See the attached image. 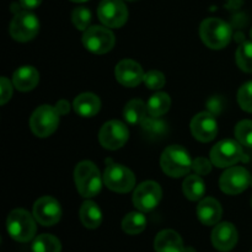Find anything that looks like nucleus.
<instances>
[{"label": "nucleus", "instance_id": "f257e3e1", "mask_svg": "<svg viewBox=\"0 0 252 252\" xmlns=\"http://www.w3.org/2000/svg\"><path fill=\"white\" fill-rule=\"evenodd\" d=\"M74 181L79 193L85 198H91L100 193L103 179L101 177L98 167L94 162L85 160L76 165Z\"/></svg>", "mask_w": 252, "mask_h": 252}, {"label": "nucleus", "instance_id": "f03ea898", "mask_svg": "<svg viewBox=\"0 0 252 252\" xmlns=\"http://www.w3.org/2000/svg\"><path fill=\"white\" fill-rule=\"evenodd\" d=\"M192 161L191 157H189V152L181 145H170L160 158V165L161 169L167 176L174 177V179H179V177L186 176L192 169Z\"/></svg>", "mask_w": 252, "mask_h": 252}, {"label": "nucleus", "instance_id": "7ed1b4c3", "mask_svg": "<svg viewBox=\"0 0 252 252\" xmlns=\"http://www.w3.org/2000/svg\"><path fill=\"white\" fill-rule=\"evenodd\" d=\"M199 34L203 43L211 49H223L230 43L231 27L225 21L217 17H209L201 24Z\"/></svg>", "mask_w": 252, "mask_h": 252}, {"label": "nucleus", "instance_id": "20e7f679", "mask_svg": "<svg viewBox=\"0 0 252 252\" xmlns=\"http://www.w3.org/2000/svg\"><path fill=\"white\" fill-rule=\"evenodd\" d=\"M36 218L25 209H14L6 219L7 233L19 243H27L36 235Z\"/></svg>", "mask_w": 252, "mask_h": 252}, {"label": "nucleus", "instance_id": "39448f33", "mask_svg": "<svg viewBox=\"0 0 252 252\" xmlns=\"http://www.w3.org/2000/svg\"><path fill=\"white\" fill-rule=\"evenodd\" d=\"M248 158L243 152L241 144L233 139H224L217 143L211 150V161L217 167H230Z\"/></svg>", "mask_w": 252, "mask_h": 252}, {"label": "nucleus", "instance_id": "423d86ee", "mask_svg": "<svg viewBox=\"0 0 252 252\" xmlns=\"http://www.w3.org/2000/svg\"><path fill=\"white\" fill-rule=\"evenodd\" d=\"M59 116L61 115L53 106H39L34 110L31 118H30V128L36 137H49L58 128Z\"/></svg>", "mask_w": 252, "mask_h": 252}, {"label": "nucleus", "instance_id": "0eeeda50", "mask_svg": "<svg viewBox=\"0 0 252 252\" xmlns=\"http://www.w3.org/2000/svg\"><path fill=\"white\" fill-rule=\"evenodd\" d=\"M103 184L113 192L127 193L135 186V176L129 169L121 164L111 162L103 172Z\"/></svg>", "mask_w": 252, "mask_h": 252}, {"label": "nucleus", "instance_id": "6e6552de", "mask_svg": "<svg viewBox=\"0 0 252 252\" xmlns=\"http://www.w3.org/2000/svg\"><path fill=\"white\" fill-rule=\"evenodd\" d=\"M115 34L106 26H91L83 34V44L95 54H105L115 46Z\"/></svg>", "mask_w": 252, "mask_h": 252}, {"label": "nucleus", "instance_id": "1a4fd4ad", "mask_svg": "<svg viewBox=\"0 0 252 252\" xmlns=\"http://www.w3.org/2000/svg\"><path fill=\"white\" fill-rule=\"evenodd\" d=\"M39 31V21L34 14L30 11L17 12L12 17L9 32L14 39L19 42H27L34 38Z\"/></svg>", "mask_w": 252, "mask_h": 252}, {"label": "nucleus", "instance_id": "9d476101", "mask_svg": "<svg viewBox=\"0 0 252 252\" xmlns=\"http://www.w3.org/2000/svg\"><path fill=\"white\" fill-rule=\"evenodd\" d=\"M129 138L127 126L117 120L106 122L98 132V140L105 149L117 150L127 143Z\"/></svg>", "mask_w": 252, "mask_h": 252}, {"label": "nucleus", "instance_id": "9b49d317", "mask_svg": "<svg viewBox=\"0 0 252 252\" xmlns=\"http://www.w3.org/2000/svg\"><path fill=\"white\" fill-rule=\"evenodd\" d=\"M97 15L106 27L118 29L127 22L128 9L122 0H101Z\"/></svg>", "mask_w": 252, "mask_h": 252}, {"label": "nucleus", "instance_id": "f8f14e48", "mask_svg": "<svg viewBox=\"0 0 252 252\" xmlns=\"http://www.w3.org/2000/svg\"><path fill=\"white\" fill-rule=\"evenodd\" d=\"M161 196L162 191L159 184L154 181H144L138 185L133 193V204L138 211L147 213L157 208Z\"/></svg>", "mask_w": 252, "mask_h": 252}, {"label": "nucleus", "instance_id": "ddd939ff", "mask_svg": "<svg viewBox=\"0 0 252 252\" xmlns=\"http://www.w3.org/2000/svg\"><path fill=\"white\" fill-rule=\"evenodd\" d=\"M250 184V174L243 166H230L223 172L219 180V186L221 191L230 196H235L244 192Z\"/></svg>", "mask_w": 252, "mask_h": 252}, {"label": "nucleus", "instance_id": "4468645a", "mask_svg": "<svg viewBox=\"0 0 252 252\" xmlns=\"http://www.w3.org/2000/svg\"><path fill=\"white\" fill-rule=\"evenodd\" d=\"M33 217L41 225L52 226L61 220L62 207L53 197H42L33 206Z\"/></svg>", "mask_w": 252, "mask_h": 252}, {"label": "nucleus", "instance_id": "2eb2a0df", "mask_svg": "<svg viewBox=\"0 0 252 252\" xmlns=\"http://www.w3.org/2000/svg\"><path fill=\"white\" fill-rule=\"evenodd\" d=\"M191 132L199 142L207 143L213 140L218 133V123L213 113L204 111L194 116L191 122Z\"/></svg>", "mask_w": 252, "mask_h": 252}, {"label": "nucleus", "instance_id": "dca6fc26", "mask_svg": "<svg viewBox=\"0 0 252 252\" xmlns=\"http://www.w3.org/2000/svg\"><path fill=\"white\" fill-rule=\"evenodd\" d=\"M115 75L118 83L126 88H135L144 80V71L139 63L132 59H123L116 65Z\"/></svg>", "mask_w": 252, "mask_h": 252}, {"label": "nucleus", "instance_id": "f3484780", "mask_svg": "<svg viewBox=\"0 0 252 252\" xmlns=\"http://www.w3.org/2000/svg\"><path fill=\"white\" fill-rule=\"evenodd\" d=\"M212 243L217 250L221 252L233 250L238 243V230L229 221L218 223L212 231Z\"/></svg>", "mask_w": 252, "mask_h": 252}, {"label": "nucleus", "instance_id": "a211bd4d", "mask_svg": "<svg viewBox=\"0 0 252 252\" xmlns=\"http://www.w3.org/2000/svg\"><path fill=\"white\" fill-rule=\"evenodd\" d=\"M221 214H223V209H221L220 203L212 197L202 199L197 206V217L199 221L207 226L217 225L220 221Z\"/></svg>", "mask_w": 252, "mask_h": 252}, {"label": "nucleus", "instance_id": "6ab92c4d", "mask_svg": "<svg viewBox=\"0 0 252 252\" xmlns=\"http://www.w3.org/2000/svg\"><path fill=\"white\" fill-rule=\"evenodd\" d=\"M157 252H184L185 246L181 236L171 229L160 231L154 241Z\"/></svg>", "mask_w": 252, "mask_h": 252}, {"label": "nucleus", "instance_id": "aec40b11", "mask_svg": "<svg viewBox=\"0 0 252 252\" xmlns=\"http://www.w3.org/2000/svg\"><path fill=\"white\" fill-rule=\"evenodd\" d=\"M39 81V73L31 65H24L16 69L12 75V84L20 91L33 90Z\"/></svg>", "mask_w": 252, "mask_h": 252}, {"label": "nucleus", "instance_id": "412c9836", "mask_svg": "<svg viewBox=\"0 0 252 252\" xmlns=\"http://www.w3.org/2000/svg\"><path fill=\"white\" fill-rule=\"evenodd\" d=\"M73 107L75 112L81 117H94L100 111L101 101L95 94L84 93L76 96Z\"/></svg>", "mask_w": 252, "mask_h": 252}, {"label": "nucleus", "instance_id": "4be33fe9", "mask_svg": "<svg viewBox=\"0 0 252 252\" xmlns=\"http://www.w3.org/2000/svg\"><path fill=\"white\" fill-rule=\"evenodd\" d=\"M79 217L84 226L88 229H96L102 223V212L100 207L93 201H86L81 204Z\"/></svg>", "mask_w": 252, "mask_h": 252}, {"label": "nucleus", "instance_id": "5701e85b", "mask_svg": "<svg viewBox=\"0 0 252 252\" xmlns=\"http://www.w3.org/2000/svg\"><path fill=\"white\" fill-rule=\"evenodd\" d=\"M147 105L138 98L130 100L123 110L126 122H128L129 125H140L147 118Z\"/></svg>", "mask_w": 252, "mask_h": 252}, {"label": "nucleus", "instance_id": "b1692460", "mask_svg": "<svg viewBox=\"0 0 252 252\" xmlns=\"http://www.w3.org/2000/svg\"><path fill=\"white\" fill-rule=\"evenodd\" d=\"M182 189L189 201H199L206 193V185L199 175H189L185 179Z\"/></svg>", "mask_w": 252, "mask_h": 252}, {"label": "nucleus", "instance_id": "393cba45", "mask_svg": "<svg viewBox=\"0 0 252 252\" xmlns=\"http://www.w3.org/2000/svg\"><path fill=\"white\" fill-rule=\"evenodd\" d=\"M170 106H171L170 96L165 93H157L150 96V98L148 100V113L152 117H161L162 115H165L169 111Z\"/></svg>", "mask_w": 252, "mask_h": 252}, {"label": "nucleus", "instance_id": "a878e982", "mask_svg": "<svg viewBox=\"0 0 252 252\" xmlns=\"http://www.w3.org/2000/svg\"><path fill=\"white\" fill-rule=\"evenodd\" d=\"M147 226V218L143 212H130L123 218L122 229L126 234L137 235L140 234Z\"/></svg>", "mask_w": 252, "mask_h": 252}, {"label": "nucleus", "instance_id": "bb28decb", "mask_svg": "<svg viewBox=\"0 0 252 252\" xmlns=\"http://www.w3.org/2000/svg\"><path fill=\"white\" fill-rule=\"evenodd\" d=\"M62 244L59 239L49 234L37 236L32 243V252H61Z\"/></svg>", "mask_w": 252, "mask_h": 252}, {"label": "nucleus", "instance_id": "cd10ccee", "mask_svg": "<svg viewBox=\"0 0 252 252\" xmlns=\"http://www.w3.org/2000/svg\"><path fill=\"white\" fill-rule=\"evenodd\" d=\"M235 59L241 70L252 73V42H244L239 46Z\"/></svg>", "mask_w": 252, "mask_h": 252}, {"label": "nucleus", "instance_id": "c85d7f7f", "mask_svg": "<svg viewBox=\"0 0 252 252\" xmlns=\"http://www.w3.org/2000/svg\"><path fill=\"white\" fill-rule=\"evenodd\" d=\"M142 128L147 134H149V137L152 138H158L161 137L166 133V123L162 122L161 120H159V117H152L145 118L142 123Z\"/></svg>", "mask_w": 252, "mask_h": 252}, {"label": "nucleus", "instance_id": "c756f323", "mask_svg": "<svg viewBox=\"0 0 252 252\" xmlns=\"http://www.w3.org/2000/svg\"><path fill=\"white\" fill-rule=\"evenodd\" d=\"M235 137L241 145L252 148V121L244 120L235 127Z\"/></svg>", "mask_w": 252, "mask_h": 252}, {"label": "nucleus", "instance_id": "7c9ffc66", "mask_svg": "<svg viewBox=\"0 0 252 252\" xmlns=\"http://www.w3.org/2000/svg\"><path fill=\"white\" fill-rule=\"evenodd\" d=\"M71 21L78 30L86 31L91 22V11L85 6L76 7L71 14Z\"/></svg>", "mask_w": 252, "mask_h": 252}, {"label": "nucleus", "instance_id": "2f4dec72", "mask_svg": "<svg viewBox=\"0 0 252 252\" xmlns=\"http://www.w3.org/2000/svg\"><path fill=\"white\" fill-rule=\"evenodd\" d=\"M238 102L244 111L252 113V81H248L239 89Z\"/></svg>", "mask_w": 252, "mask_h": 252}, {"label": "nucleus", "instance_id": "473e14b6", "mask_svg": "<svg viewBox=\"0 0 252 252\" xmlns=\"http://www.w3.org/2000/svg\"><path fill=\"white\" fill-rule=\"evenodd\" d=\"M165 75L159 70H150L144 75L143 83L150 90H159L165 85Z\"/></svg>", "mask_w": 252, "mask_h": 252}, {"label": "nucleus", "instance_id": "72a5a7b5", "mask_svg": "<svg viewBox=\"0 0 252 252\" xmlns=\"http://www.w3.org/2000/svg\"><path fill=\"white\" fill-rule=\"evenodd\" d=\"M212 161H209L206 158H197L193 160V164H192V169L194 170L197 175L199 176H203V175H208L212 170Z\"/></svg>", "mask_w": 252, "mask_h": 252}, {"label": "nucleus", "instance_id": "f704fd0d", "mask_svg": "<svg viewBox=\"0 0 252 252\" xmlns=\"http://www.w3.org/2000/svg\"><path fill=\"white\" fill-rule=\"evenodd\" d=\"M12 95V85L10 80L5 76L0 79V103L5 105L7 101L11 98Z\"/></svg>", "mask_w": 252, "mask_h": 252}, {"label": "nucleus", "instance_id": "c9c22d12", "mask_svg": "<svg viewBox=\"0 0 252 252\" xmlns=\"http://www.w3.org/2000/svg\"><path fill=\"white\" fill-rule=\"evenodd\" d=\"M56 108H57V111H58V112H59V115H61V116H65L66 113H68L69 111H70V105H69L68 101L61 100V101H58V102H57Z\"/></svg>", "mask_w": 252, "mask_h": 252}, {"label": "nucleus", "instance_id": "e433bc0d", "mask_svg": "<svg viewBox=\"0 0 252 252\" xmlns=\"http://www.w3.org/2000/svg\"><path fill=\"white\" fill-rule=\"evenodd\" d=\"M42 2V0H20V4L24 9L27 10H32L36 9L37 6H39Z\"/></svg>", "mask_w": 252, "mask_h": 252}, {"label": "nucleus", "instance_id": "4c0bfd02", "mask_svg": "<svg viewBox=\"0 0 252 252\" xmlns=\"http://www.w3.org/2000/svg\"><path fill=\"white\" fill-rule=\"evenodd\" d=\"M184 252H196V251H194L192 248H185Z\"/></svg>", "mask_w": 252, "mask_h": 252}, {"label": "nucleus", "instance_id": "58836bf2", "mask_svg": "<svg viewBox=\"0 0 252 252\" xmlns=\"http://www.w3.org/2000/svg\"><path fill=\"white\" fill-rule=\"evenodd\" d=\"M70 1H73V2H85V1H88V0H70Z\"/></svg>", "mask_w": 252, "mask_h": 252}, {"label": "nucleus", "instance_id": "ea45409f", "mask_svg": "<svg viewBox=\"0 0 252 252\" xmlns=\"http://www.w3.org/2000/svg\"><path fill=\"white\" fill-rule=\"evenodd\" d=\"M250 34H251V38H252V29H251V32H250Z\"/></svg>", "mask_w": 252, "mask_h": 252}, {"label": "nucleus", "instance_id": "a19ab883", "mask_svg": "<svg viewBox=\"0 0 252 252\" xmlns=\"http://www.w3.org/2000/svg\"><path fill=\"white\" fill-rule=\"evenodd\" d=\"M128 1H135V0H128Z\"/></svg>", "mask_w": 252, "mask_h": 252}, {"label": "nucleus", "instance_id": "79ce46f5", "mask_svg": "<svg viewBox=\"0 0 252 252\" xmlns=\"http://www.w3.org/2000/svg\"><path fill=\"white\" fill-rule=\"evenodd\" d=\"M250 185H252V177H251V184Z\"/></svg>", "mask_w": 252, "mask_h": 252}, {"label": "nucleus", "instance_id": "37998d69", "mask_svg": "<svg viewBox=\"0 0 252 252\" xmlns=\"http://www.w3.org/2000/svg\"><path fill=\"white\" fill-rule=\"evenodd\" d=\"M251 204H252V201H251Z\"/></svg>", "mask_w": 252, "mask_h": 252}, {"label": "nucleus", "instance_id": "c03bdc74", "mask_svg": "<svg viewBox=\"0 0 252 252\" xmlns=\"http://www.w3.org/2000/svg\"><path fill=\"white\" fill-rule=\"evenodd\" d=\"M251 252H252V251H251Z\"/></svg>", "mask_w": 252, "mask_h": 252}]
</instances>
